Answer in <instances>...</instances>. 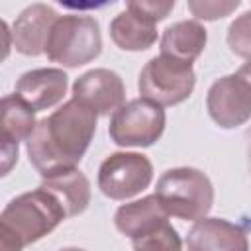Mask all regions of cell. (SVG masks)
Masks as SVG:
<instances>
[{
    "label": "cell",
    "instance_id": "cell-1",
    "mask_svg": "<svg viewBox=\"0 0 251 251\" xmlns=\"http://www.w3.org/2000/svg\"><path fill=\"white\" fill-rule=\"evenodd\" d=\"M96 131V114L78 100H67L51 116L37 122L27 137V157L43 176L76 169Z\"/></svg>",
    "mask_w": 251,
    "mask_h": 251
},
{
    "label": "cell",
    "instance_id": "cell-2",
    "mask_svg": "<svg viewBox=\"0 0 251 251\" xmlns=\"http://www.w3.org/2000/svg\"><path fill=\"white\" fill-rule=\"evenodd\" d=\"M65 218L61 204L41 186L16 196L0 214V251H22L51 233Z\"/></svg>",
    "mask_w": 251,
    "mask_h": 251
},
{
    "label": "cell",
    "instance_id": "cell-3",
    "mask_svg": "<svg viewBox=\"0 0 251 251\" xmlns=\"http://www.w3.org/2000/svg\"><path fill=\"white\" fill-rule=\"evenodd\" d=\"M157 198L169 216L180 220H202L212 210L214 186L210 178L192 167L169 169L157 180Z\"/></svg>",
    "mask_w": 251,
    "mask_h": 251
},
{
    "label": "cell",
    "instance_id": "cell-4",
    "mask_svg": "<svg viewBox=\"0 0 251 251\" xmlns=\"http://www.w3.org/2000/svg\"><path fill=\"white\" fill-rule=\"evenodd\" d=\"M102 51L100 25L90 16H59L49 31L45 53L63 67H80L94 61Z\"/></svg>",
    "mask_w": 251,
    "mask_h": 251
},
{
    "label": "cell",
    "instance_id": "cell-5",
    "mask_svg": "<svg viewBox=\"0 0 251 251\" xmlns=\"http://www.w3.org/2000/svg\"><path fill=\"white\" fill-rule=\"evenodd\" d=\"M196 84L192 65L159 55L145 63L139 73L137 88L141 98H147L159 106H175L184 102Z\"/></svg>",
    "mask_w": 251,
    "mask_h": 251
},
{
    "label": "cell",
    "instance_id": "cell-6",
    "mask_svg": "<svg viewBox=\"0 0 251 251\" xmlns=\"http://www.w3.org/2000/svg\"><path fill=\"white\" fill-rule=\"evenodd\" d=\"M165 122L163 106L147 98H135L112 114L108 133L120 147H149L161 139Z\"/></svg>",
    "mask_w": 251,
    "mask_h": 251
},
{
    "label": "cell",
    "instance_id": "cell-7",
    "mask_svg": "<svg viewBox=\"0 0 251 251\" xmlns=\"http://www.w3.org/2000/svg\"><path fill=\"white\" fill-rule=\"evenodd\" d=\"M153 165L141 153H112L98 169V188L112 200H126L151 184Z\"/></svg>",
    "mask_w": 251,
    "mask_h": 251
},
{
    "label": "cell",
    "instance_id": "cell-8",
    "mask_svg": "<svg viewBox=\"0 0 251 251\" xmlns=\"http://www.w3.org/2000/svg\"><path fill=\"white\" fill-rule=\"evenodd\" d=\"M206 108L216 126L233 129L251 120V84L237 73L218 78L206 94Z\"/></svg>",
    "mask_w": 251,
    "mask_h": 251
},
{
    "label": "cell",
    "instance_id": "cell-9",
    "mask_svg": "<svg viewBox=\"0 0 251 251\" xmlns=\"http://www.w3.org/2000/svg\"><path fill=\"white\" fill-rule=\"evenodd\" d=\"M73 98L90 108L96 116H106L124 106L126 86L118 73L110 69H92L75 80Z\"/></svg>",
    "mask_w": 251,
    "mask_h": 251
},
{
    "label": "cell",
    "instance_id": "cell-10",
    "mask_svg": "<svg viewBox=\"0 0 251 251\" xmlns=\"http://www.w3.org/2000/svg\"><path fill=\"white\" fill-rule=\"evenodd\" d=\"M2 175H8L12 165L18 161V143L33 133L35 110L20 96V94H6L2 98Z\"/></svg>",
    "mask_w": 251,
    "mask_h": 251
},
{
    "label": "cell",
    "instance_id": "cell-11",
    "mask_svg": "<svg viewBox=\"0 0 251 251\" xmlns=\"http://www.w3.org/2000/svg\"><path fill=\"white\" fill-rule=\"evenodd\" d=\"M57 14L47 4H31L27 6L14 22L12 27V47L29 57H37L45 53V45L49 39V31L57 22Z\"/></svg>",
    "mask_w": 251,
    "mask_h": 251
},
{
    "label": "cell",
    "instance_id": "cell-12",
    "mask_svg": "<svg viewBox=\"0 0 251 251\" xmlns=\"http://www.w3.org/2000/svg\"><path fill=\"white\" fill-rule=\"evenodd\" d=\"M188 251H249V239L241 226L222 218L198 220L186 235Z\"/></svg>",
    "mask_w": 251,
    "mask_h": 251
},
{
    "label": "cell",
    "instance_id": "cell-13",
    "mask_svg": "<svg viewBox=\"0 0 251 251\" xmlns=\"http://www.w3.org/2000/svg\"><path fill=\"white\" fill-rule=\"evenodd\" d=\"M69 76L63 69H33L24 73L16 82V94H20L35 112L53 108L67 92Z\"/></svg>",
    "mask_w": 251,
    "mask_h": 251
},
{
    "label": "cell",
    "instance_id": "cell-14",
    "mask_svg": "<svg viewBox=\"0 0 251 251\" xmlns=\"http://www.w3.org/2000/svg\"><path fill=\"white\" fill-rule=\"evenodd\" d=\"M114 224L120 233H124L133 241L169 224V214L163 208L157 194H151L141 200L120 206L114 216Z\"/></svg>",
    "mask_w": 251,
    "mask_h": 251
},
{
    "label": "cell",
    "instance_id": "cell-15",
    "mask_svg": "<svg viewBox=\"0 0 251 251\" xmlns=\"http://www.w3.org/2000/svg\"><path fill=\"white\" fill-rule=\"evenodd\" d=\"M208 33L202 24L194 20H182L169 25L161 37V55L175 61L192 65L194 59L204 51Z\"/></svg>",
    "mask_w": 251,
    "mask_h": 251
},
{
    "label": "cell",
    "instance_id": "cell-16",
    "mask_svg": "<svg viewBox=\"0 0 251 251\" xmlns=\"http://www.w3.org/2000/svg\"><path fill=\"white\" fill-rule=\"evenodd\" d=\"M39 186L61 204L67 218L82 214L90 204V182L78 169H69L47 176Z\"/></svg>",
    "mask_w": 251,
    "mask_h": 251
},
{
    "label": "cell",
    "instance_id": "cell-17",
    "mask_svg": "<svg viewBox=\"0 0 251 251\" xmlns=\"http://www.w3.org/2000/svg\"><path fill=\"white\" fill-rule=\"evenodd\" d=\"M110 37L124 51H145L157 41V29L153 22L126 8L112 20Z\"/></svg>",
    "mask_w": 251,
    "mask_h": 251
},
{
    "label": "cell",
    "instance_id": "cell-18",
    "mask_svg": "<svg viewBox=\"0 0 251 251\" xmlns=\"http://www.w3.org/2000/svg\"><path fill=\"white\" fill-rule=\"evenodd\" d=\"M133 251H180L182 243L176 229L171 224L161 226L149 235L133 239Z\"/></svg>",
    "mask_w": 251,
    "mask_h": 251
},
{
    "label": "cell",
    "instance_id": "cell-19",
    "mask_svg": "<svg viewBox=\"0 0 251 251\" xmlns=\"http://www.w3.org/2000/svg\"><path fill=\"white\" fill-rule=\"evenodd\" d=\"M227 45L231 53L251 63V10L237 16L227 27Z\"/></svg>",
    "mask_w": 251,
    "mask_h": 251
},
{
    "label": "cell",
    "instance_id": "cell-20",
    "mask_svg": "<svg viewBox=\"0 0 251 251\" xmlns=\"http://www.w3.org/2000/svg\"><path fill=\"white\" fill-rule=\"evenodd\" d=\"M188 10L198 20H220L239 8L237 0H188Z\"/></svg>",
    "mask_w": 251,
    "mask_h": 251
},
{
    "label": "cell",
    "instance_id": "cell-21",
    "mask_svg": "<svg viewBox=\"0 0 251 251\" xmlns=\"http://www.w3.org/2000/svg\"><path fill=\"white\" fill-rule=\"evenodd\" d=\"M126 8L143 16V18H147L149 22L157 24L173 12L175 0H135V2H127Z\"/></svg>",
    "mask_w": 251,
    "mask_h": 251
},
{
    "label": "cell",
    "instance_id": "cell-22",
    "mask_svg": "<svg viewBox=\"0 0 251 251\" xmlns=\"http://www.w3.org/2000/svg\"><path fill=\"white\" fill-rule=\"evenodd\" d=\"M237 75H239V76H243V78H245V80L251 84V63H245V65H243V67L237 71Z\"/></svg>",
    "mask_w": 251,
    "mask_h": 251
},
{
    "label": "cell",
    "instance_id": "cell-23",
    "mask_svg": "<svg viewBox=\"0 0 251 251\" xmlns=\"http://www.w3.org/2000/svg\"><path fill=\"white\" fill-rule=\"evenodd\" d=\"M59 251H84V249H78V247H65V249H59Z\"/></svg>",
    "mask_w": 251,
    "mask_h": 251
},
{
    "label": "cell",
    "instance_id": "cell-24",
    "mask_svg": "<svg viewBox=\"0 0 251 251\" xmlns=\"http://www.w3.org/2000/svg\"><path fill=\"white\" fill-rule=\"evenodd\" d=\"M251 141V139H249ZM249 173H251V143H249Z\"/></svg>",
    "mask_w": 251,
    "mask_h": 251
}]
</instances>
